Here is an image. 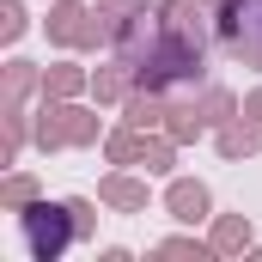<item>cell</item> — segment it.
<instances>
[{"label": "cell", "mask_w": 262, "mask_h": 262, "mask_svg": "<svg viewBox=\"0 0 262 262\" xmlns=\"http://www.w3.org/2000/svg\"><path fill=\"white\" fill-rule=\"evenodd\" d=\"M213 25H220V43L232 61L262 67V0H220Z\"/></svg>", "instance_id": "6da1fadb"}, {"label": "cell", "mask_w": 262, "mask_h": 262, "mask_svg": "<svg viewBox=\"0 0 262 262\" xmlns=\"http://www.w3.org/2000/svg\"><path fill=\"white\" fill-rule=\"evenodd\" d=\"M171 207H177V220H201V213H207V189H195V183H183V189L171 195Z\"/></svg>", "instance_id": "7a4b0ae2"}, {"label": "cell", "mask_w": 262, "mask_h": 262, "mask_svg": "<svg viewBox=\"0 0 262 262\" xmlns=\"http://www.w3.org/2000/svg\"><path fill=\"white\" fill-rule=\"evenodd\" d=\"M250 110H256V116H262V92H256V104H250Z\"/></svg>", "instance_id": "3957f363"}]
</instances>
